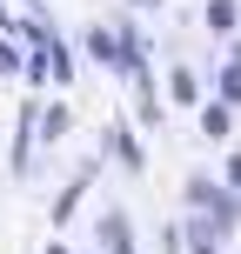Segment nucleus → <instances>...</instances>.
I'll use <instances>...</instances> for the list:
<instances>
[{"mask_svg": "<svg viewBox=\"0 0 241 254\" xmlns=\"http://www.w3.org/2000/svg\"><path fill=\"white\" fill-rule=\"evenodd\" d=\"M188 207L194 214H208V228L228 241V234H241V188H228L221 174H188Z\"/></svg>", "mask_w": 241, "mask_h": 254, "instance_id": "obj_1", "label": "nucleus"}, {"mask_svg": "<svg viewBox=\"0 0 241 254\" xmlns=\"http://www.w3.org/2000/svg\"><path fill=\"white\" fill-rule=\"evenodd\" d=\"M80 54H87L101 74H127V40H121L114 20H94L87 34H80Z\"/></svg>", "mask_w": 241, "mask_h": 254, "instance_id": "obj_2", "label": "nucleus"}, {"mask_svg": "<svg viewBox=\"0 0 241 254\" xmlns=\"http://www.w3.org/2000/svg\"><path fill=\"white\" fill-rule=\"evenodd\" d=\"M107 154L121 161V174H148V147H141V134H134V121H107Z\"/></svg>", "mask_w": 241, "mask_h": 254, "instance_id": "obj_3", "label": "nucleus"}, {"mask_svg": "<svg viewBox=\"0 0 241 254\" xmlns=\"http://www.w3.org/2000/svg\"><path fill=\"white\" fill-rule=\"evenodd\" d=\"M235 114H241V107H235V101H221V94H215V101H201V107H194L201 140H228V134H235Z\"/></svg>", "mask_w": 241, "mask_h": 254, "instance_id": "obj_4", "label": "nucleus"}, {"mask_svg": "<svg viewBox=\"0 0 241 254\" xmlns=\"http://www.w3.org/2000/svg\"><path fill=\"white\" fill-rule=\"evenodd\" d=\"M94 174H101V161H87V167H80V174H74V181H67V188H61V201H54V221H74V207L87 201Z\"/></svg>", "mask_w": 241, "mask_h": 254, "instance_id": "obj_5", "label": "nucleus"}, {"mask_svg": "<svg viewBox=\"0 0 241 254\" xmlns=\"http://www.w3.org/2000/svg\"><path fill=\"white\" fill-rule=\"evenodd\" d=\"M167 94H174V107H201V80H194V67H188V61L167 67Z\"/></svg>", "mask_w": 241, "mask_h": 254, "instance_id": "obj_6", "label": "nucleus"}, {"mask_svg": "<svg viewBox=\"0 0 241 254\" xmlns=\"http://www.w3.org/2000/svg\"><path fill=\"white\" fill-rule=\"evenodd\" d=\"M67 127H74V107H67V101L40 107V147H54V140H67Z\"/></svg>", "mask_w": 241, "mask_h": 254, "instance_id": "obj_7", "label": "nucleus"}, {"mask_svg": "<svg viewBox=\"0 0 241 254\" xmlns=\"http://www.w3.org/2000/svg\"><path fill=\"white\" fill-rule=\"evenodd\" d=\"M215 94H221V101H235V107H241V40L228 47V61H221V74H215Z\"/></svg>", "mask_w": 241, "mask_h": 254, "instance_id": "obj_8", "label": "nucleus"}, {"mask_svg": "<svg viewBox=\"0 0 241 254\" xmlns=\"http://www.w3.org/2000/svg\"><path fill=\"white\" fill-rule=\"evenodd\" d=\"M201 20H208V34H221V40H228L235 27H241V0H208V13H201Z\"/></svg>", "mask_w": 241, "mask_h": 254, "instance_id": "obj_9", "label": "nucleus"}, {"mask_svg": "<svg viewBox=\"0 0 241 254\" xmlns=\"http://www.w3.org/2000/svg\"><path fill=\"white\" fill-rule=\"evenodd\" d=\"M221 181H228V188H241V147L228 154V161H221Z\"/></svg>", "mask_w": 241, "mask_h": 254, "instance_id": "obj_10", "label": "nucleus"}, {"mask_svg": "<svg viewBox=\"0 0 241 254\" xmlns=\"http://www.w3.org/2000/svg\"><path fill=\"white\" fill-rule=\"evenodd\" d=\"M0 34H20V20H13V7L0 0Z\"/></svg>", "mask_w": 241, "mask_h": 254, "instance_id": "obj_11", "label": "nucleus"}, {"mask_svg": "<svg viewBox=\"0 0 241 254\" xmlns=\"http://www.w3.org/2000/svg\"><path fill=\"white\" fill-rule=\"evenodd\" d=\"M127 7H134V13H148V7H161V0H127Z\"/></svg>", "mask_w": 241, "mask_h": 254, "instance_id": "obj_12", "label": "nucleus"}, {"mask_svg": "<svg viewBox=\"0 0 241 254\" xmlns=\"http://www.w3.org/2000/svg\"><path fill=\"white\" fill-rule=\"evenodd\" d=\"M47 254H74V248H61V241H47Z\"/></svg>", "mask_w": 241, "mask_h": 254, "instance_id": "obj_13", "label": "nucleus"}]
</instances>
